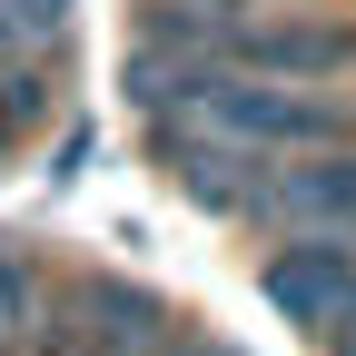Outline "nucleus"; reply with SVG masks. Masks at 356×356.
Here are the masks:
<instances>
[{
  "label": "nucleus",
  "instance_id": "nucleus-7",
  "mask_svg": "<svg viewBox=\"0 0 356 356\" xmlns=\"http://www.w3.org/2000/svg\"><path fill=\"white\" fill-rule=\"evenodd\" d=\"M337 346H346V337H337Z\"/></svg>",
  "mask_w": 356,
  "mask_h": 356
},
{
  "label": "nucleus",
  "instance_id": "nucleus-3",
  "mask_svg": "<svg viewBox=\"0 0 356 356\" xmlns=\"http://www.w3.org/2000/svg\"><path fill=\"white\" fill-rule=\"evenodd\" d=\"M257 297L317 346L346 337L356 327V238H277L257 257Z\"/></svg>",
  "mask_w": 356,
  "mask_h": 356
},
{
  "label": "nucleus",
  "instance_id": "nucleus-2",
  "mask_svg": "<svg viewBox=\"0 0 356 356\" xmlns=\"http://www.w3.org/2000/svg\"><path fill=\"white\" fill-rule=\"evenodd\" d=\"M218 60L257 70V79H346L356 70V20L307 10V0H277V10H238L218 30Z\"/></svg>",
  "mask_w": 356,
  "mask_h": 356
},
{
  "label": "nucleus",
  "instance_id": "nucleus-5",
  "mask_svg": "<svg viewBox=\"0 0 356 356\" xmlns=\"http://www.w3.org/2000/svg\"><path fill=\"white\" fill-rule=\"evenodd\" d=\"M248 228H277V238H356V139L346 149L277 159L267 188H257V208H248Z\"/></svg>",
  "mask_w": 356,
  "mask_h": 356
},
{
  "label": "nucleus",
  "instance_id": "nucleus-4",
  "mask_svg": "<svg viewBox=\"0 0 356 356\" xmlns=\"http://www.w3.org/2000/svg\"><path fill=\"white\" fill-rule=\"evenodd\" d=\"M149 149H159V178H168L188 208L238 218V228H248V208H257V188H267V168H277V159H257V149H238V139H218L208 119H149Z\"/></svg>",
  "mask_w": 356,
  "mask_h": 356
},
{
  "label": "nucleus",
  "instance_id": "nucleus-6",
  "mask_svg": "<svg viewBox=\"0 0 356 356\" xmlns=\"http://www.w3.org/2000/svg\"><path fill=\"white\" fill-rule=\"evenodd\" d=\"M40 297H50V257H30L20 238H0V356H20Z\"/></svg>",
  "mask_w": 356,
  "mask_h": 356
},
{
  "label": "nucleus",
  "instance_id": "nucleus-1",
  "mask_svg": "<svg viewBox=\"0 0 356 356\" xmlns=\"http://www.w3.org/2000/svg\"><path fill=\"white\" fill-rule=\"evenodd\" d=\"M168 119H208L218 139H238L257 159H307V149L356 139V99H337L327 79H257V70H228V60H208L188 109H168Z\"/></svg>",
  "mask_w": 356,
  "mask_h": 356
}]
</instances>
